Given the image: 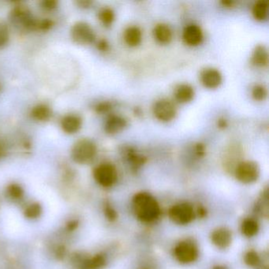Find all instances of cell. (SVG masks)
Instances as JSON below:
<instances>
[{
    "mask_svg": "<svg viewBox=\"0 0 269 269\" xmlns=\"http://www.w3.org/2000/svg\"><path fill=\"white\" fill-rule=\"evenodd\" d=\"M125 152H126V156H127L129 162L135 167H139L146 160L145 157L141 156L139 153H137L132 148H127V150Z\"/></svg>",
    "mask_w": 269,
    "mask_h": 269,
    "instance_id": "22",
    "label": "cell"
},
{
    "mask_svg": "<svg viewBox=\"0 0 269 269\" xmlns=\"http://www.w3.org/2000/svg\"><path fill=\"white\" fill-rule=\"evenodd\" d=\"M94 176L97 183L101 187H110L117 181V170L111 163H102L96 167Z\"/></svg>",
    "mask_w": 269,
    "mask_h": 269,
    "instance_id": "4",
    "label": "cell"
},
{
    "mask_svg": "<svg viewBox=\"0 0 269 269\" xmlns=\"http://www.w3.org/2000/svg\"><path fill=\"white\" fill-rule=\"evenodd\" d=\"M212 242L220 249H226L231 245L232 241V234L228 229L221 227L216 229L212 234Z\"/></svg>",
    "mask_w": 269,
    "mask_h": 269,
    "instance_id": "12",
    "label": "cell"
},
{
    "mask_svg": "<svg viewBox=\"0 0 269 269\" xmlns=\"http://www.w3.org/2000/svg\"><path fill=\"white\" fill-rule=\"evenodd\" d=\"M127 126V121L122 116L112 115L107 119L105 130L108 134H116L122 132Z\"/></svg>",
    "mask_w": 269,
    "mask_h": 269,
    "instance_id": "13",
    "label": "cell"
},
{
    "mask_svg": "<svg viewBox=\"0 0 269 269\" xmlns=\"http://www.w3.org/2000/svg\"><path fill=\"white\" fill-rule=\"evenodd\" d=\"M97 47L101 51H107L109 48V44H108V41L106 40H101L97 44Z\"/></svg>",
    "mask_w": 269,
    "mask_h": 269,
    "instance_id": "32",
    "label": "cell"
},
{
    "mask_svg": "<svg viewBox=\"0 0 269 269\" xmlns=\"http://www.w3.org/2000/svg\"><path fill=\"white\" fill-rule=\"evenodd\" d=\"M253 17L256 20L264 22L267 20L269 15L268 3L265 0H260L255 3L252 10Z\"/></svg>",
    "mask_w": 269,
    "mask_h": 269,
    "instance_id": "19",
    "label": "cell"
},
{
    "mask_svg": "<svg viewBox=\"0 0 269 269\" xmlns=\"http://www.w3.org/2000/svg\"><path fill=\"white\" fill-rule=\"evenodd\" d=\"M124 40L130 47H137L141 44L142 33L137 26H130L125 30Z\"/></svg>",
    "mask_w": 269,
    "mask_h": 269,
    "instance_id": "18",
    "label": "cell"
},
{
    "mask_svg": "<svg viewBox=\"0 0 269 269\" xmlns=\"http://www.w3.org/2000/svg\"><path fill=\"white\" fill-rule=\"evenodd\" d=\"M42 8L47 11H51V10L55 9L56 8L57 2L54 0H48V1H43L41 3Z\"/></svg>",
    "mask_w": 269,
    "mask_h": 269,
    "instance_id": "30",
    "label": "cell"
},
{
    "mask_svg": "<svg viewBox=\"0 0 269 269\" xmlns=\"http://www.w3.org/2000/svg\"><path fill=\"white\" fill-rule=\"evenodd\" d=\"M227 121L224 118H220L218 119L217 121V126H218L219 128L220 129H225L227 127Z\"/></svg>",
    "mask_w": 269,
    "mask_h": 269,
    "instance_id": "35",
    "label": "cell"
},
{
    "mask_svg": "<svg viewBox=\"0 0 269 269\" xmlns=\"http://www.w3.org/2000/svg\"><path fill=\"white\" fill-rule=\"evenodd\" d=\"M260 168L256 162L243 161L238 163L235 168L237 180L245 184L253 183L258 180Z\"/></svg>",
    "mask_w": 269,
    "mask_h": 269,
    "instance_id": "3",
    "label": "cell"
},
{
    "mask_svg": "<svg viewBox=\"0 0 269 269\" xmlns=\"http://www.w3.org/2000/svg\"><path fill=\"white\" fill-rule=\"evenodd\" d=\"M176 259L183 264H190L198 259V249L194 243L181 242L176 245L174 250Z\"/></svg>",
    "mask_w": 269,
    "mask_h": 269,
    "instance_id": "7",
    "label": "cell"
},
{
    "mask_svg": "<svg viewBox=\"0 0 269 269\" xmlns=\"http://www.w3.org/2000/svg\"><path fill=\"white\" fill-rule=\"evenodd\" d=\"M251 62L257 67H265L268 63V52L265 46L259 44L253 50Z\"/></svg>",
    "mask_w": 269,
    "mask_h": 269,
    "instance_id": "15",
    "label": "cell"
},
{
    "mask_svg": "<svg viewBox=\"0 0 269 269\" xmlns=\"http://www.w3.org/2000/svg\"><path fill=\"white\" fill-rule=\"evenodd\" d=\"M251 94L255 101H264L267 96V88L262 84H256L255 86H253Z\"/></svg>",
    "mask_w": 269,
    "mask_h": 269,
    "instance_id": "26",
    "label": "cell"
},
{
    "mask_svg": "<svg viewBox=\"0 0 269 269\" xmlns=\"http://www.w3.org/2000/svg\"><path fill=\"white\" fill-rule=\"evenodd\" d=\"M221 4L226 8H232L233 6L234 5V1H223Z\"/></svg>",
    "mask_w": 269,
    "mask_h": 269,
    "instance_id": "36",
    "label": "cell"
},
{
    "mask_svg": "<svg viewBox=\"0 0 269 269\" xmlns=\"http://www.w3.org/2000/svg\"><path fill=\"white\" fill-rule=\"evenodd\" d=\"M153 114L159 121L167 123L174 119L177 110L171 101L167 99H161L155 103Z\"/></svg>",
    "mask_w": 269,
    "mask_h": 269,
    "instance_id": "8",
    "label": "cell"
},
{
    "mask_svg": "<svg viewBox=\"0 0 269 269\" xmlns=\"http://www.w3.org/2000/svg\"><path fill=\"white\" fill-rule=\"evenodd\" d=\"M51 25H52V22L51 21L44 20L38 25V27L41 28L42 30H48L49 28L51 27Z\"/></svg>",
    "mask_w": 269,
    "mask_h": 269,
    "instance_id": "34",
    "label": "cell"
},
{
    "mask_svg": "<svg viewBox=\"0 0 269 269\" xmlns=\"http://www.w3.org/2000/svg\"><path fill=\"white\" fill-rule=\"evenodd\" d=\"M200 78L204 86L211 89L218 88L223 81L221 73L215 68H206L202 70Z\"/></svg>",
    "mask_w": 269,
    "mask_h": 269,
    "instance_id": "9",
    "label": "cell"
},
{
    "mask_svg": "<svg viewBox=\"0 0 269 269\" xmlns=\"http://www.w3.org/2000/svg\"><path fill=\"white\" fill-rule=\"evenodd\" d=\"M42 213V208L39 203H33L28 205L24 211L25 216L30 220L39 218Z\"/></svg>",
    "mask_w": 269,
    "mask_h": 269,
    "instance_id": "23",
    "label": "cell"
},
{
    "mask_svg": "<svg viewBox=\"0 0 269 269\" xmlns=\"http://www.w3.org/2000/svg\"><path fill=\"white\" fill-rule=\"evenodd\" d=\"M136 216L144 222H152L159 217L160 213L159 205L150 194L139 193L134 198Z\"/></svg>",
    "mask_w": 269,
    "mask_h": 269,
    "instance_id": "1",
    "label": "cell"
},
{
    "mask_svg": "<svg viewBox=\"0 0 269 269\" xmlns=\"http://www.w3.org/2000/svg\"><path fill=\"white\" fill-rule=\"evenodd\" d=\"M79 4H81L82 8H88L91 5L92 3L88 2V1H81V2L78 3Z\"/></svg>",
    "mask_w": 269,
    "mask_h": 269,
    "instance_id": "37",
    "label": "cell"
},
{
    "mask_svg": "<svg viewBox=\"0 0 269 269\" xmlns=\"http://www.w3.org/2000/svg\"><path fill=\"white\" fill-rule=\"evenodd\" d=\"M97 151V146L94 141L89 139L79 140L72 148V159L76 163L85 164L94 159Z\"/></svg>",
    "mask_w": 269,
    "mask_h": 269,
    "instance_id": "2",
    "label": "cell"
},
{
    "mask_svg": "<svg viewBox=\"0 0 269 269\" xmlns=\"http://www.w3.org/2000/svg\"><path fill=\"white\" fill-rule=\"evenodd\" d=\"M245 263L249 266H255L259 263V256L253 251L249 252L245 255Z\"/></svg>",
    "mask_w": 269,
    "mask_h": 269,
    "instance_id": "28",
    "label": "cell"
},
{
    "mask_svg": "<svg viewBox=\"0 0 269 269\" xmlns=\"http://www.w3.org/2000/svg\"><path fill=\"white\" fill-rule=\"evenodd\" d=\"M8 196L12 200L15 201H19V200L22 199L24 196V191L22 188L21 186L18 185V184H11V185L8 186Z\"/></svg>",
    "mask_w": 269,
    "mask_h": 269,
    "instance_id": "25",
    "label": "cell"
},
{
    "mask_svg": "<svg viewBox=\"0 0 269 269\" xmlns=\"http://www.w3.org/2000/svg\"><path fill=\"white\" fill-rule=\"evenodd\" d=\"M32 116L38 121H47L52 115L51 108L47 105H40L32 110Z\"/></svg>",
    "mask_w": 269,
    "mask_h": 269,
    "instance_id": "20",
    "label": "cell"
},
{
    "mask_svg": "<svg viewBox=\"0 0 269 269\" xmlns=\"http://www.w3.org/2000/svg\"><path fill=\"white\" fill-rule=\"evenodd\" d=\"M153 35L160 44H168L172 40V31L166 24L156 25L154 28Z\"/></svg>",
    "mask_w": 269,
    "mask_h": 269,
    "instance_id": "17",
    "label": "cell"
},
{
    "mask_svg": "<svg viewBox=\"0 0 269 269\" xmlns=\"http://www.w3.org/2000/svg\"><path fill=\"white\" fill-rule=\"evenodd\" d=\"M99 19L105 26H110L115 20V13L110 8H104L100 11Z\"/></svg>",
    "mask_w": 269,
    "mask_h": 269,
    "instance_id": "24",
    "label": "cell"
},
{
    "mask_svg": "<svg viewBox=\"0 0 269 269\" xmlns=\"http://www.w3.org/2000/svg\"><path fill=\"white\" fill-rule=\"evenodd\" d=\"M242 234L246 237H253L256 235L258 232V224L252 219H246L242 223Z\"/></svg>",
    "mask_w": 269,
    "mask_h": 269,
    "instance_id": "21",
    "label": "cell"
},
{
    "mask_svg": "<svg viewBox=\"0 0 269 269\" xmlns=\"http://www.w3.org/2000/svg\"><path fill=\"white\" fill-rule=\"evenodd\" d=\"M12 19L15 24L25 28L26 30H31L37 26L35 21L33 20L30 12L26 8L19 7L15 8L12 13Z\"/></svg>",
    "mask_w": 269,
    "mask_h": 269,
    "instance_id": "11",
    "label": "cell"
},
{
    "mask_svg": "<svg viewBox=\"0 0 269 269\" xmlns=\"http://www.w3.org/2000/svg\"><path fill=\"white\" fill-rule=\"evenodd\" d=\"M71 37L77 44H90L94 42L96 38L95 33L93 28L85 22H77L72 27Z\"/></svg>",
    "mask_w": 269,
    "mask_h": 269,
    "instance_id": "5",
    "label": "cell"
},
{
    "mask_svg": "<svg viewBox=\"0 0 269 269\" xmlns=\"http://www.w3.org/2000/svg\"><path fill=\"white\" fill-rule=\"evenodd\" d=\"M105 214H106L107 217L108 219H110V220H113V219L116 218V212L113 209H111V208H106V209H105Z\"/></svg>",
    "mask_w": 269,
    "mask_h": 269,
    "instance_id": "33",
    "label": "cell"
},
{
    "mask_svg": "<svg viewBox=\"0 0 269 269\" xmlns=\"http://www.w3.org/2000/svg\"><path fill=\"white\" fill-rule=\"evenodd\" d=\"M82 121L81 118L75 115L65 116L61 122V127L64 132L67 134L77 133L81 127Z\"/></svg>",
    "mask_w": 269,
    "mask_h": 269,
    "instance_id": "14",
    "label": "cell"
},
{
    "mask_svg": "<svg viewBox=\"0 0 269 269\" xmlns=\"http://www.w3.org/2000/svg\"><path fill=\"white\" fill-rule=\"evenodd\" d=\"M183 41L190 46H198L203 41V32L196 24H190L186 26L183 33Z\"/></svg>",
    "mask_w": 269,
    "mask_h": 269,
    "instance_id": "10",
    "label": "cell"
},
{
    "mask_svg": "<svg viewBox=\"0 0 269 269\" xmlns=\"http://www.w3.org/2000/svg\"><path fill=\"white\" fill-rule=\"evenodd\" d=\"M195 152L198 156H203L205 152V145H203L202 143H198L195 145Z\"/></svg>",
    "mask_w": 269,
    "mask_h": 269,
    "instance_id": "31",
    "label": "cell"
},
{
    "mask_svg": "<svg viewBox=\"0 0 269 269\" xmlns=\"http://www.w3.org/2000/svg\"><path fill=\"white\" fill-rule=\"evenodd\" d=\"M176 101L181 104L191 102L194 97V89L188 84H180L174 91Z\"/></svg>",
    "mask_w": 269,
    "mask_h": 269,
    "instance_id": "16",
    "label": "cell"
},
{
    "mask_svg": "<svg viewBox=\"0 0 269 269\" xmlns=\"http://www.w3.org/2000/svg\"><path fill=\"white\" fill-rule=\"evenodd\" d=\"M169 216L175 224L185 225L190 224L194 220V209L189 204H178L170 209Z\"/></svg>",
    "mask_w": 269,
    "mask_h": 269,
    "instance_id": "6",
    "label": "cell"
},
{
    "mask_svg": "<svg viewBox=\"0 0 269 269\" xmlns=\"http://www.w3.org/2000/svg\"><path fill=\"white\" fill-rule=\"evenodd\" d=\"M112 105L111 103L105 102L100 103L99 105H97L96 107V111L99 113H106V112H109L112 109Z\"/></svg>",
    "mask_w": 269,
    "mask_h": 269,
    "instance_id": "29",
    "label": "cell"
},
{
    "mask_svg": "<svg viewBox=\"0 0 269 269\" xmlns=\"http://www.w3.org/2000/svg\"><path fill=\"white\" fill-rule=\"evenodd\" d=\"M9 29L4 21L0 20V48L7 44L9 41Z\"/></svg>",
    "mask_w": 269,
    "mask_h": 269,
    "instance_id": "27",
    "label": "cell"
}]
</instances>
